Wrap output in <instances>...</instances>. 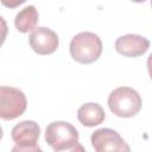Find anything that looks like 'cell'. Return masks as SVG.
<instances>
[{"label":"cell","mask_w":152,"mask_h":152,"mask_svg":"<svg viewBox=\"0 0 152 152\" xmlns=\"http://www.w3.org/2000/svg\"><path fill=\"white\" fill-rule=\"evenodd\" d=\"M70 55L81 64H90L99 59L102 53V42L93 32H80L70 42Z\"/></svg>","instance_id":"obj_1"},{"label":"cell","mask_w":152,"mask_h":152,"mask_svg":"<svg viewBox=\"0 0 152 152\" xmlns=\"http://www.w3.org/2000/svg\"><path fill=\"white\" fill-rule=\"evenodd\" d=\"M141 97L137 90L129 87H119L108 96L109 109L120 118H132L141 109Z\"/></svg>","instance_id":"obj_2"},{"label":"cell","mask_w":152,"mask_h":152,"mask_svg":"<svg viewBox=\"0 0 152 152\" xmlns=\"http://www.w3.org/2000/svg\"><path fill=\"white\" fill-rule=\"evenodd\" d=\"M45 140L55 151H59L78 142V132L70 122L53 121L45 129Z\"/></svg>","instance_id":"obj_3"},{"label":"cell","mask_w":152,"mask_h":152,"mask_svg":"<svg viewBox=\"0 0 152 152\" xmlns=\"http://www.w3.org/2000/svg\"><path fill=\"white\" fill-rule=\"evenodd\" d=\"M27 107L25 94L13 87H0V118L13 120L20 116Z\"/></svg>","instance_id":"obj_4"},{"label":"cell","mask_w":152,"mask_h":152,"mask_svg":"<svg viewBox=\"0 0 152 152\" xmlns=\"http://www.w3.org/2000/svg\"><path fill=\"white\" fill-rule=\"evenodd\" d=\"M95 152H131L128 144L112 128L96 129L90 137Z\"/></svg>","instance_id":"obj_5"},{"label":"cell","mask_w":152,"mask_h":152,"mask_svg":"<svg viewBox=\"0 0 152 152\" xmlns=\"http://www.w3.org/2000/svg\"><path fill=\"white\" fill-rule=\"evenodd\" d=\"M30 46L38 55H50L56 51L59 38L55 31L49 27H36L28 36Z\"/></svg>","instance_id":"obj_6"},{"label":"cell","mask_w":152,"mask_h":152,"mask_svg":"<svg viewBox=\"0 0 152 152\" xmlns=\"http://www.w3.org/2000/svg\"><path fill=\"white\" fill-rule=\"evenodd\" d=\"M150 48V40L140 34H125L116 39L115 50L126 57H139Z\"/></svg>","instance_id":"obj_7"},{"label":"cell","mask_w":152,"mask_h":152,"mask_svg":"<svg viewBox=\"0 0 152 152\" xmlns=\"http://www.w3.org/2000/svg\"><path fill=\"white\" fill-rule=\"evenodd\" d=\"M39 134H40V128L38 124L31 120H25L17 124L11 132L12 140L19 146L37 145Z\"/></svg>","instance_id":"obj_8"},{"label":"cell","mask_w":152,"mask_h":152,"mask_svg":"<svg viewBox=\"0 0 152 152\" xmlns=\"http://www.w3.org/2000/svg\"><path fill=\"white\" fill-rule=\"evenodd\" d=\"M106 118V113L101 104L96 102H89L82 104L77 110L78 121L87 127H94L103 122Z\"/></svg>","instance_id":"obj_9"},{"label":"cell","mask_w":152,"mask_h":152,"mask_svg":"<svg viewBox=\"0 0 152 152\" xmlns=\"http://www.w3.org/2000/svg\"><path fill=\"white\" fill-rule=\"evenodd\" d=\"M38 20H39L38 11L33 5H28L17 13L14 18V25L19 32L26 33L28 31L32 32L36 28Z\"/></svg>","instance_id":"obj_10"},{"label":"cell","mask_w":152,"mask_h":152,"mask_svg":"<svg viewBox=\"0 0 152 152\" xmlns=\"http://www.w3.org/2000/svg\"><path fill=\"white\" fill-rule=\"evenodd\" d=\"M11 152H43L42 148L37 145H33V146H19V145H15Z\"/></svg>","instance_id":"obj_11"},{"label":"cell","mask_w":152,"mask_h":152,"mask_svg":"<svg viewBox=\"0 0 152 152\" xmlns=\"http://www.w3.org/2000/svg\"><path fill=\"white\" fill-rule=\"evenodd\" d=\"M55 152H87L86 148L80 144V142H76L72 146L68 147V148H64V150H59V151H55Z\"/></svg>","instance_id":"obj_12"},{"label":"cell","mask_w":152,"mask_h":152,"mask_svg":"<svg viewBox=\"0 0 152 152\" xmlns=\"http://www.w3.org/2000/svg\"><path fill=\"white\" fill-rule=\"evenodd\" d=\"M147 70H148V74H150V77L152 80V53L148 56L147 58Z\"/></svg>","instance_id":"obj_13"},{"label":"cell","mask_w":152,"mask_h":152,"mask_svg":"<svg viewBox=\"0 0 152 152\" xmlns=\"http://www.w3.org/2000/svg\"><path fill=\"white\" fill-rule=\"evenodd\" d=\"M151 6H152V1H151Z\"/></svg>","instance_id":"obj_14"}]
</instances>
